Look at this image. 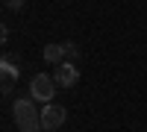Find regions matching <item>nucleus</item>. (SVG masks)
I'll list each match as a JSON object with an SVG mask.
<instances>
[{"label": "nucleus", "mask_w": 147, "mask_h": 132, "mask_svg": "<svg viewBox=\"0 0 147 132\" xmlns=\"http://www.w3.org/2000/svg\"><path fill=\"white\" fill-rule=\"evenodd\" d=\"M53 94H56V79L47 76V74H35L30 79V97L35 103H53Z\"/></svg>", "instance_id": "obj_2"}, {"label": "nucleus", "mask_w": 147, "mask_h": 132, "mask_svg": "<svg viewBox=\"0 0 147 132\" xmlns=\"http://www.w3.org/2000/svg\"><path fill=\"white\" fill-rule=\"evenodd\" d=\"M65 106H56V103H44V109H41V129L44 132H56L59 126L65 123Z\"/></svg>", "instance_id": "obj_3"}, {"label": "nucleus", "mask_w": 147, "mask_h": 132, "mask_svg": "<svg viewBox=\"0 0 147 132\" xmlns=\"http://www.w3.org/2000/svg\"><path fill=\"white\" fill-rule=\"evenodd\" d=\"M12 115H15L18 129H27V126L41 123V112L35 109V100L32 97H18L15 103H12Z\"/></svg>", "instance_id": "obj_1"}, {"label": "nucleus", "mask_w": 147, "mask_h": 132, "mask_svg": "<svg viewBox=\"0 0 147 132\" xmlns=\"http://www.w3.org/2000/svg\"><path fill=\"white\" fill-rule=\"evenodd\" d=\"M0 74H3V79H12V82H15V79L21 76V68L12 62L9 56H3V62H0Z\"/></svg>", "instance_id": "obj_6"}, {"label": "nucleus", "mask_w": 147, "mask_h": 132, "mask_svg": "<svg viewBox=\"0 0 147 132\" xmlns=\"http://www.w3.org/2000/svg\"><path fill=\"white\" fill-rule=\"evenodd\" d=\"M53 79H56V85L71 88V85H77V82H80V70H77V65H74V62H62V65H56Z\"/></svg>", "instance_id": "obj_4"}, {"label": "nucleus", "mask_w": 147, "mask_h": 132, "mask_svg": "<svg viewBox=\"0 0 147 132\" xmlns=\"http://www.w3.org/2000/svg\"><path fill=\"white\" fill-rule=\"evenodd\" d=\"M3 3H6V9H21L24 0H3Z\"/></svg>", "instance_id": "obj_8"}, {"label": "nucleus", "mask_w": 147, "mask_h": 132, "mask_svg": "<svg viewBox=\"0 0 147 132\" xmlns=\"http://www.w3.org/2000/svg\"><path fill=\"white\" fill-rule=\"evenodd\" d=\"M65 56H68V62H74V59H80V50H77V44L65 41Z\"/></svg>", "instance_id": "obj_7"}, {"label": "nucleus", "mask_w": 147, "mask_h": 132, "mask_svg": "<svg viewBox=\"0 0 147 132\" xmlns=\"http://www.w3.org/2000/svg\"><path fill=\"white\" fill-rule=\"evenodd\" d=\"M41 56H44V62L47 65H62L65 62V44H44V50H41Z\"/></svg>", "instance_id": "obj_5"}]
</instances>
